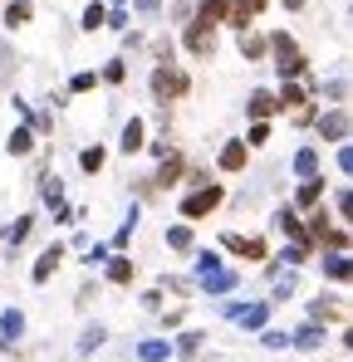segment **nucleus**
I'll use <instances>...</instances> for the list:
<instances>
[{"instance_id":"28","label":"nucleus","mask_w":353,"mask_h":362,"mask_svg":"<svg viewBox=\"0 0 353 362\" xmlns=\"http://www.w3.org/2000/svg\"><path fill=\"white\" fill-rule=\"evenodd\" d=\"M94 84H99V74H94V69H79V74L69 79V93H89Z\"/></svg>"},{"instance_id":"18","label":"nucleus","mask_w":353,"mask_h":362,"mask_svg":"<svg viewBox=\"0 0 353 362\" xmlns=\"http://www.w3.org/2000/svg\"><path fill=\"white\" fill-rule=\"evenodd\" d=\"M5 147H10V157H30V152H35V132H30V127H15Z\"/></svg>"},{"instance_id":"2","label":"nucleus","mask_w":353,"mask_h":362,"mask_svg":"<svg viewBox=\"0 0 353 362\" xmlns=\"http://www.w3.org/2000/svg\"><path fill=\"white\" fill-rule=\"evenodd\" d=\"M182 44H187V54H197V59H206L211 49H216V25L211 20H187V35H182Z\"/></svg>"},{"instance_id":"25","label":"nucleus","mask_w":353,"mask_h":362,"mask_svg":"<svg viewBox=\"0 0 353 362\" xmlns=\"http://www.w3.org/2000/svg\"><path fill=\"white\" fill-rule=\"evenodd\" d=\"M25 20H30V0H10V5H5V25L15 30V25H25Z\"/></svg>"},{"instance_id":"37","label":"nucleus","mask_w":353,"mask_h":362,"mask_svg":"<svg viewBox=\"0 0 353 362\" xmlns=\"http://www.w3.org/2000/svg\"><path fill=\"white\" fill-rule=\"evenodd\" d=\"M280 260H285V265H299V260H304V245H285Z\"/></svg>"},{"instance_id":"11","label":"nucleus","mask_w":353,"mask_h":362,"mask_svg":"<svg viewBox=\"0 0 353 362\" xmlns=\"http://www.w3.org/2000/svg\"><path fill=\"white\" fill-rule=\"evenodd\" d=\"M275 74H280V79H299V74H304V54H299V49L275 54Z\"/></svg>"},{"instance_id":"38","label":"nucleus","mask_w":353,"mask_h":362,"mask_svg":"<svg viewBox=\"0 0 353 362\" xmlns=\"http://www.w3.org/2000/svg\"><path fill=\"white\" fill-rule=\"evenodd\" d=\"M104 25H109V30H128V10H113V15H104Z\"/></svg>"},{"instance_id":"36","label":"nucleus","mask_w":353,"mask_h":362,"mask_svg":"<svg viewBox=\"0 0 353 362\" xmlns=\"http://www.w3.org/2000/svg\"><path fill=\"white\" fill-rule=\"evenodd\" d=\"M231 10H240V15H260L265 0H231Z\"/></svg>"},{"instance_id":"14","label":"nucleus","mask_w":353,"mask_h":362,"mask_svg":"<svg viewBox=\"0 0 353 362\" xmlns=\"http://www.w3.org/2000/svg\"><path fill=\"white\" fill-rule=\"evenodd\" d=\"M324 338H329V333H324L319 323H304V328H299V333H295L290 343H295V348H304V353H314V348H319Z\"/></svg>"},{"instance_id":"24","label":"nucleus","mask_w":353,"mask_h":362,"mask_svg":"<svg viewBox=\"0 0 353 362\" xmlns=\"http://www.w3.org/2000/svg\"><path fill=\"white\" fill-rule=\"evenodd\" d=\"M0 333H5V343H15V338L25 333V318H20V308H10V313L0 318Z\"/></svg>"},{"instance_id":"33","label":"nucleus","mask_w":353,"mask_h":362,"mask_svg":"<svg viewBox=\"0 0 353 362\" xmlns=\"http://www.w3.org/2000/svg\"><path fill=\"white\" fill-rule=\"evenodd\" d=\"M30 225H35V216H20V220L10 225V245H20V240L30 235Z\"/></svg>"},{"instance_id":"19","label":"nucleus","mask_w":353,"mask_h":362,"mask_svg":"<svg viewBox=\"0 0 353 362\" xmlns=\"http://www.w3.org/2000/svg\"><path fill=\"white\" fill-rule=\"evenodd\" d=\"M197 15H202V20H211V25H226L231 0H202V5H197Z\"/></svg>"},{"instance_id":"40","label":"nucleus","mask_w":353,"mask_h":362,"mask_svg":"<svg viewBox=\"0 0 353 362\" xmlns=\"http://www.w3.org/2000/svg\"><path fill=\"white\" fill-rule=\"evenodd\" d=\"M157 5L162 0H137V15H157Z\"/></svg>"},{"instance_id":"22","label":"nucleus","mask_w":353,"mask_h":362,"mask_svg":"<svg viewBox=\"0 0 353 362\" xmlns=\"http://www.w3.org/2000/svg\"><path fill=\"white\" fill-rule=\"evenodd\" d=\"M324 274H329L334 284H349V255H339V250H334V255L324 260Z\"/></svg>"},{"instance_id":"20","label":"nucleus","mask_w":353,"mask_h":362,"mask_svg":"<svg viewBox=\"0 0 353 362\" xmlns=\"http://www.w3.org/2000/svg\"><path fill=\"white\" fill-rule=\"evenodd\" d=\"M226 313H231L235 323H245V328H260L270 308H265V304H250V308H226Z\"/></svg>"},{"instance_id":"4","label":"nucleus","mask_w":353,"mask_h":362,"mask_svg":"<svg viewBox=\"0 0 353 362\" xmlns=\"http://www.w3.org/2000/svg\"><path fill=\"white\" fill-rule=\"evenodd\" d=\"M319 137H324V142H349V108H344V103L319 118Z\"/></svg>"},{"instance_id":"8","label":"nucleus","mask_w":353,"mask_h":362,"mask_svg":"<svg viewBox=\"0 0 353 362\" xmlns=\"http://www.w3.org/2000/svg\"><path fill=\"white\" fill-rule=\"evenodd\" d=\"M59 260H64V245H59V240H54V245H49V250H44V255H39V260H35V270H30V279H35V284H44V279H49V274L59 270Z\"/></svg>"},{"instance_id":"13","label":"nucleus","mask_w":353,"mask_h":362,"mask_svg":"<svg viewBox=\"0 0 353 362\" xmlns=\"http://www.w3.org/2000/svg\"><path fill=\"white\" fill-rule=\"evenodd\" d=\"M202 289H206V294H231V289H235V270H211V274H202Z\"/></svg>"},{"instance_id":"10","label":"nucleus","mask_w":353,"mask_h":362,"mask_svg":"<svg viewBox=\"0 0 353 362\" xmlns=\"http://www.w3.org/2000/svg\"><path fill=\"white\" fill-rule=\"evenodd\" d=\"M304 103H309V98H304V89H299L295 79H285V89L275 93V108H280V113H295V108H304Z\"/></svg>"},{"instance_id":"26","label":"nucleus","mask_w":353,"mask_h":362,"mask_svg":"<svg viewBox=\"0 0 353 362\" xmlns=\"http://www.w3.org/2000/svg\"><path fill=\"white\" fill-rule=\"evenodd\" d=\"M167 245L172 250H192V225H167Z\"/></svg>"},{"instance_id":"3","label":"nucleus","mask_w":353,"mask_h":362,"mask_svg":"<svg viewBox=\"0 0 353 362\" xmlns=\"http://www.w3.org/2000/svg\"><path fill=\"white\" fill-rule=\"evenodd\" d=\"M187 93V74H177L172 64H157L152 69V98L157 103H172V98H182Z\"/></svg>"},{"instance_id":"27","label":"nucleus","mask_w":353,"mask_h":362,"mask_svg":"<svg viewBox=\"0 0 353 362\" xmlns=\"http://www.w3.org/2000/svg\"><path fill=\"white\" fill-rule=\"evenodd\" d=\"M167 353H172V343H137V358L142 362H162Z\"/></svg>"},{"instance_id":"34","label":"nucleus","mask_w":353,"mask_h":362,"mask_svg":"<svg viewBox=\"0 0 353 362\" xmlns=\"http://www.w3.org/2000/svg\"><path fill=\"white\" fill-rule=\"evenodd\" d=\"M59 191H64V186H59L54 172H49V177H44V201H49V206H59Z\"/></svg>"},{"instance_id":"23","label":"nucleus","mask_w":353,"mask_h":362,"mask_svg":"<svg viewBox=\"0 0 353 362\" xmlns=\"http://www.w3.org/2000/svg\"><path fill=\"white\" fill-rule=\"evenodd\" d=\"M104 162H109V152H104V147H84V152H79V167H84L89 177H94V172H104Z\"/></svg>"},{"instance_id":"32","label":"nucleus","mask_w":353,"mask_h":362,"mask_svg":"<svg viewBox=\"0 0 353 362\" xmlns=\"http://www.w3.org/2000/svg\"><path fill=\"white\" fill-rule=\"evenodd\" d=\"M99 79H104V84H123V79H128V69H123V59H109V69H104Z\"/></svg>"},{"instance_id":"41","label":"nucleus","mask_w":353,"mask_h":362,"mask_svg":"<svg viewBox=\"0 0 353 362\" xmlns=\"http://www.w3.org/2000/svg\"><path fill=\"white\" fill-rule=\"evenodd\" d=\"M280 5H285V10H299V5H304V0H280Z\"/></svg>"},{"instance_id":"16","label":"nucleus","mask_w":353,"mask_h":362,"mask_svg":"<svg viewBox=\"0 0 353 362\" xmlns=\"http://www.w3.org/2000/svg\"><path fill=\"white\" fill-rule=\"evenodd\" d=\"M132 274H137V265L128 255H109V279L113 284H132Z\"/></svg>"},{"instance_id":"6","label":"nucleus","mask_w":353,"mask_h":362,"mask_svg":"<svg viewBox=\"0 0 353 362\" xmlns=\"http://www.w3.org/2000/svg\"><path fill=\"white\" fill-rule=\"evenodd\" d=\"M221 250H231L240 260H265V240H245V235H221Z\"/></svg>"},{"instance_id":"7","label":"nucleus","mask_w":353,"mask_h":362,"mask_svg":"<svg viewBox=\"0 0 353 362\" xmlns=\"http://www.w3.org/2000/svg\"><path fill=\"white\" fill-rule=\"evenodd\" d=\"M245 113H250L255 123H270V118L280 113V108H275V93H270V89H255V93H250V103H245Z\"/></svg>"},{"instance_id":"29","label":"nucleus","mask_w":353,"mask_h":362,"mask_svg":"<svg viewBox=\"0 0 353 362\" xmlns=\"http://www.w3.org/2000/svg\"><path fill=\"white\" fill-rule=\"evenodd\" d=\"M104 15H109V10H104V5L94 0V5L84 10V20H79V25H84V30H104Z\"/></svg>"},{"instance_id":"35","label":"nucleus","mask_w":353,"mask_h":362,"mask_svg":"<svg viewBox=\"0 0 353 362\" xmlns=\"http://www.w3.org/2000/svg\"><path fill=\"white\" fill-rule=\"evenodd\" d=\"M99 343H104V328H89V333H84V343H79V353H94Z\"/></svg>"},{"instance_id":"30","label":"nucleus","mask_w":353,"mask_h":362,"mask_svg":"<svg viewBox=\"0 0 353 362\" xmlns=\"http://www.w3.org/2000/svg\"><path fill=\"white\" fill-rule=\"evenodd\" d=\"M245 147H265L270 142V123H250V137H240Z\"/></svg>"},{"instance_id":"21","label":"nucleus","mask_w":353,"mask_h":362,"mask_svg":"<svg viewBox=\"0 0 353 362\" xmlns=\"http://www.w3.org/2000/svg\"><path fill=\"white\" fill-rule=\"evenodd\" d=\"M177 177H182V157L172 152V157H162V167H157V177H152V186H172Z\"/></svg>"},{"instance_id":"15","label":"nucleus","mask_w":353,"mask_h":362,"mask_svg":"<svg viewBox=\"0 0 353 362\" xmlns=\"http://www.w3.org/2000/svg\"><path fill=\"white\" fill-rule=\"evenodd\" d=\"M319 196H324V177H304V181H299V191H295L299 206H319Z\"/></svg>"},{"instance_id":"9","label":"nucleus","mask_w":353,"mask_h":362,"mask_svg":"<svg viewBox=\"0 0 353 362\" xmlns=\"http://www.w3.org/2000/svg\"><path fill=\"white\" fill-rule=\"evenodd\" d=\"M118 147H123L128 157L147 147V127H142V118H128V123H123V142H118Z\"/></svg>"},{"instance_id":"12","label":"nucleus","mask_w":353,"mask_h":362,"mask_svg":"<svg viewBox=\"0 0 353 362\" xmlns=\"http://www.w3.org/2000/svg\"><path fill=\"white\" fill-rule=\"evenodd\" d=\"M290 167H295V177H299V181H304V177H319V152H314V147H299Z\"/></svg>"},{"instance_id":"31","label":"nucleus","mask_w":353,"mask_h":362,"mask_svg":"<svg viewBox=\"0 0 353 362\" xmlns=\"http://www.w3.org/2000/svg\"><path fill=\"white\" fill-rule=\"evenodd\" d=\"M211 270H221V260H216V250H202V255H197V279L211 274Z\"/></svg>"},{"instance_id":"39","label":"nucleus","mask_w":353,"mask_h":362,"mask_svg":"<svg viewBox=\"0 0 353 362\" xmlns=\"http://www.w3.org/2000/svg\"><path fill=\"white\" fill-rule=\"evenodd\" d=\"M285 343H290V333H275V328L265 333V348H285Z\"/></svg>"},{"instance_id":"5","label":"nucleus","mask_w":353,"mask_h":362,"mask_svg":"<svg viewBox=\"0 0 353 362\" xmlns=\"http://www.w3.org/2000/svg\"><path fill=\"white\" fill-rule=\"evenodd\" d=\"M245 162H250V147L240 142V137H231L221 152H216V167L226 172V177H235V172H245Z\"/></svg>"},{"instance_id":"17","label":"nucleus","mask_w":353,"mask_h":362,"mask_svg":"<svg viewBox=\"0 0 353 362\" xmlns=\"http://www.w3.org/2000/svg\"><path fill=\"white\" fill-rule=\"evenodd\" d=\"M265 49H270V44H265L255 30H240V54H245L250 64H255V59H265Z\"/></svg>"},{"instance_id":"1","label":"nucleus","mask_w":353,"mask_h":362,"mask_svg":"<svg viewBox=\"0 0 353 362\" xmlns=\"http://www.w3.org/2000/svg\"><path fill=\"white\" fill-rule=\"evenodd\" d=\"M221 201H226V191H221V186H202V191H187V196H182V220H202V216H211Z\"/></svg>"}]
</instances>
